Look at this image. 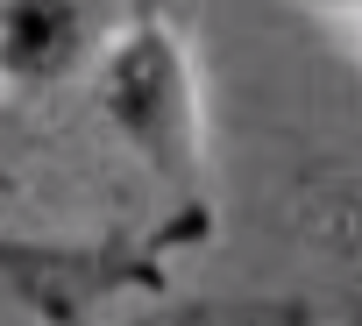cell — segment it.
I'll return each mask as SVG.
<instances>
[{
  "instance_id": "4",
  "label": "cell",
  "mask_w": 362,
  "mask_h": 326,
  "mask_svg": "<svg viewBox=\"0 0 362 326\" xmlns=\"http://www.w3.org/2000/svg\"><path fill=\"white\" fill-rule=\"evenodd\" d=\"M305 8H320V15H362V0H305Z\"/></svg>"
},
{
  "instance_id": "2",
  "label": "cell",
  "mask_w": 362,
  "mask_h": 326,
  "mask_svg": "<svg viewBox=\"0 0 362 326\" xmlns=\"http://www.w3.org/2000/svg\"><path fill=\"white\" fill-rule=\"evenodd\" d=\"M163 248L156 241H29V234H0V298L36 312L43 326H86L100 305L156 291L163 284Z\"/></svg>"
},
{
  "instance_id": "5",
  "label": "cell",
  "mask_w": 362,
  "mask_h": 326,
  "mask_svg": "<svg viewBox=\"0 0 362 326\" xmlns=\"http://www.w3.org/2000/svg\"><path fill=\"white\" fill-rule=\"evenodd\" d=\"M355 29H362V15H355Z\"/></svg>"
},
{
  "instance_id": "1",
  "label": "cell",
  "mask_w": 362,
  "mask_h": 326,
  "mask_svg": "<svg viewBox=\"0 0 362 326\" xmlns=\"http://www.w3.org/2000/svg\"><path fill=\"white\" fill-rule=\"evenodd\" d=\"M100 114L107 128L149 163V178L177 199V234L199 241L214 227L206 213V99L192 50L163 15L128 22L100 57Z\"/></svg>"
},
{
  "instance_id": "3",
  "label": "cell",
  "mask_w": 362,
  "mask_h": 326,
  "mask_svg": "<svg viewBox=\"0 0 362 326\" xmlns=\"http://www.w3.org/2000/svg\"><path fill=\"white\" fill-rule=\"evenodd\" d=\"M93 43L86 0H0V78L8 85H50L64 78Z\"/></svg>"
}]
</instances>
